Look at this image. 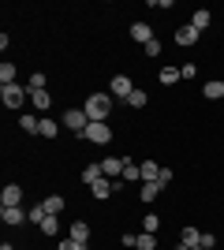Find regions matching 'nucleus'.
Here are the masks:
<instances>
[{"label": "nucleus", "instance_id": "obj_17", "mask_svg": "<svg viewBox=\"0 0 224 250\" xmlns=\"http://www.w3.org/2000/svg\"><path fill=\"white\" fill-rule=\"evenodd\" d=\"M38 135H41V138H56V135H60V124H56V120H49V116H41Z\"/></svg>", "mask_w": 224, "mask_h": 250}, {"label": "nucleus", "instance_id": "obj_4", "mask_svg": "<svg viewBox=\"0 0 224 250\" xmlns=\"http://www.w3.org/2000/svg\"><path fill=\"white\" fill-rule=\"evenodd\" d=\"M139 86L131 83V75H112V83H108V97H120V101H127Z\"/></svg>", "mask_w": 224, "mask_h": 250}, {"label": "nucleus", "instance_id": "obj_38", "mask_svg": "<svg viewBox=\"0 0 224 250\" xmlns=\"http://www.w3.org/2000/svg\"><path fill=\"white\" fill-rule=\"evenodd\" d=\"M187 250H202V247H187Z\"/></svg>", "mask_w": 224, "mask_h": 250}, {"label": "nucleus", "instance_id": "obj_33", "mask_svg": "<svg viewBox=\"0 0 224 250\" xmlns=\"http://www.w3.org/2000/svg\"><path fill=\"white\" fill-rule=\"evenodd\" d=\"M142 49H146V56H153V60H157V56H161V42H157V38H153V42H149V45H142Z\"/></svg>", "mask_w": 224, "mask_h": 250}, {"label": "nucleus", "instance_id": "obj_30", "mask_svg": "<svg viewBox=\"0 0 224 250\" xmlns=\"http://www.w3.org/2000/svg\"><path fill=\"white\" fill-rule=\"evenodd\" d=\"M146 101H149V97H146V90H135V94L127 97V104H131V108H142Z\"/></svg>", "mask_w": 224, "mask_h": 250}, {"label": "nucleus", "instance_id": "obj_21", "mask_svg": "<svg viewBox=\"0 0 224 250\" xmlns=\"http://www.w3.org/2000/svg\"><path fill=\"white\" fill-rule=\"evenodd\" d=\"M202 94L209 97V101H221V97H224V83H221V79H213V83H205V86H202Z\"/></svg>", "mask_w": 224, "mask_h": 250}, {"label": "nucleus", "instance_id": "obj_1", "mask_svg": "<svg viewBox=\"0 0 224 250\" xmlns=\"http://www.w3.org/2000/svg\"><path fill=\"white\" fill-rule=\"evenodd\" d=\"M82 112L90 116V124H105L108 112H112V97L108 94H90L82 101Z\"/></svg>", "mask_w": 224, "mask_h": 250}, {"label": "nucleus", "instance_id": "obj_16", "mask_svg": "<svg viewBox=\"0 0 224 250\" xmlns=\"http://www.w3.org/2000/svg\"><path fill=\"white\" fill-rule=\"evenodd\" d=\"M30 104L38 108V112H49V104H53V97H49V90H34L30 94Z\"/></svg>", "mask_w": 224, "mask_h": 250}, {"label": "nucleus", "instance_id": "obj_10", "mask_svg": "<svg viewBox=\"0 0 224 250\" xmlns=\"http://www.w3.org/2000/svg\"><path fill=\"white\" fill-rule=\"evenodd\" d=\"M19 202H22V187L8 183V187L0 190V206H19Z\"/></svg>", "mask_w": 224, "mask_h": 250}, {"label": "nucleus", "instance_id": "obj_14", "mask_svg": "<svg viewBox=\"0 0 224 250\" xmlns=\"http://www.w3.org/2000/svg\"><path fill=\"white\" fill-rule=\"evenodd\" d=\"M41 206H45V213H49V217H60V213H64V198H60V194L41 198Z\"/></svg>", "mask_w": 224, "mask_h": 250}, {"label": "nucleus", "instance_id": "obj_36", "mask_svg": "<svg viewBox=\"0 0 224 250\" xmlns=\"http://www.w3.org/2000/svg\"><path fill=\"white\" fill-rule=\"evenodd\" d=\"M157 179L164 183V187H168V183H172V168H164V165H161V176H157Z\"/></svg>", "mask_w": 224, "mask_h": 250}, {"label": "nucleus", "instance_id": "obj_24", "mask_svg": "<svg viewBox=\"0 0 224 250\" xmlns=\"http://www.w3.org/2000/svg\"><path fill=\"white\" fill-rule=\"evenodd\" d=\"M161 176V165L157 161H142V183H153Z\"/></svg>", "mask_w": 224, "mask_h": 250}, {"label": "nucleus", "instance_id": "obj_2", "mask_svg": "<svg viewBox=\"0 0 224 250\" xmlns=\"http://www.w3.org/2000/svg\"><path fill=\"white\" fill-rule=\"evenodd\" d=\"M0 101H4V108H11V112H19L22 104L30 101V90H26V86H0Z\"/></svg>", "mask_w": 224, "mask_h": 250}, {"label": "nucleus", "instance_id": "obj_5", "mask_svg": "<svg viewBox=\"0 0 224 250\" xmlns=\"http://www.w3.org/2000/svg\"><path fill=\"white\" fill-rule=\"evenodd\" d=\"M0 220H4L8 228H15V224H22V220H30V209H22V206H0Z\"/></svg>", "mask_w": 224, "mask_h": 250}, {"label": "nucleus", "instance_id": "obj_6", "mask_svg": "<svg viewBox=\"0 0 224 250\" xmlns=\"http://www.w3.org/2000/svg\"><path fill=\"white\" fill-rule=\"evenodd\" d=\"M82 138H90V142H97V146H108V142H112V131H108V124H90Z\"/></svg>", "mask_w": 224, "mask_h": 250}, {"label": "nucleus", "instance_id": "obj_28", "mask_svg": "<svg viewBox=\"0 0 224 250\" xmlns=\"http://www.w3.org/2000/svg\"><path fill=\"white\" fill-rule=\"evenodd\" d=\"M26 90H30V94H34V90H45V71H34L30 83H26Z\"/></svg>", "mask_w": 224, "mask_h": 250}, {"label": "nucleus", "instance_id": "obj_18", "mask_svg": "<svg viewBox=\"0 0 224 250\" xmlns=\"http://www.w3.org/2000/svg\"><path fill=\"white\" fill-rule=\"evenodd\" d=\"M123 183H142V165H135V161H127V165H123Z\"/></svg>", "mask_w": 224, "mask_h": 250}, {"label": "nucleus", "instance_id": "obj_31", "mask_svg": "<svg viewBox=\"0 0 224 250\" xmlns=\"http://www.w3.org/2000/svg\"><path fill=\"white\" fill-rule=\"evenodd\" d=\"M56 250H86V243H79V239L67 235V239H60V247H56Z\"/></svg>", "mask_w": 224, "mask_h": 250}, {"label": "nucleus", "instance_id": "obj_32", "mask_svg": "<svg viewBox=\"0 0 224 250\" xmlns=\"http://www.w3.org/2000/svg\"><path fill=\"white\" fill-rule=\"evenodd\" d=\"M120 243H123L127 250H135V247H139V235H135V231H123V239H120Z\"/></svg>", "mask_w": 224, "mask_h": 250}, {"label": "nucleus", "instance_id": "obj_23", "mask_svg": "<svg viewBox=\"0 0 224 250\" xmlns=\"http://www.w3.org/2000/svg\"><path fill=\"white\" fill-rule=\"evenodd\" d=\"M180 243H183V247H198V243H202V231L187 224V228H183V235H180Z\"/></svg>", "mask_w": 224, "mask_h": 250}, {"label": "nucleus", "instance_id": "obj_37", "mask_svg": "<svg viewBox=\"0 0 224 250\" xmlns=\"http://www.w3.org/2000/svg\"><path fill=\"white\" fill-rule=\"evenodd\" d=\"M0 250H19V247H0Z\"/></svg>", "mask_w": 224, "mask_h": 250}, {"label": "nucleus", "instance_id": "obj_15", "mask_svg": "<svg viewBox=\"0 0 224 250\" xmlns=\"http://www.w3.org/2000/svg\"><path fill=\"white\" fill-rule=\"evenodd\" d=\"M67 235L79 239V243H90V224H86V220H75L71 228H67Z\"/></svg>", "mask_w": 224, "mask_h": 250}, {"label": "nucleus", "instance_id": "obj_8", "mask_svg": "<svg viewBox=\"0 0 224 250\" xmlns=\"http://www.w3.org/2000/svg\"><path fill=\"white\" fill-rule=\"evenodd\" d=\"M198 38H202V30H194L191 22L176 30V45H183V49H191V45H198Z\"/></svg>", "mask_w": 224, "mask_h": 250}, {"label": "nucleus", "instance_id": "obj_34", "mask_svg": "<svg viewBox=\"0 0 224 250\" xmlns=\"http://www.w3.org/2000/svg\"><path fill=\"white\" fill-rule=\"evenodd\" d=\"M180 75H183V79H187V83H191L194 75H198V67H194V63H183V67H180Z\"/></svg>", "mask_w": 224, "mask_h": 250}, {"label": "nucleus", "instance_id": "obj_20", "mask_svg": "<svg viewBox=\"0 0 224 250\" xmlns=\"http://www.w3.org/2000/svg\"><path fill=\"white\" fill-rule=\"evenodd\" d=\"M157 79H161V86H176V83L183 79V75H180V67H161V71H157Z\"/></svg>", "mask_w": 224, "mask_h": 250}, {"label": "nucleus", "instance_id": "obj_11", "mask_svg": "<svg viewBox=\"0 0 224 250\" xmlns=\"http://www.w3.org/2000/svg\"><path fill=\"white\" fill-rule=\"evenodd\" d=\"M161 190H164V183H161V179H153V183H142L139 198H142V202L149 206V202H157V194H161Z\"/></svg>", "mask_w": 224, "mask_h": 250}, {"label": "nucleus", "instance_id": "obj_9", "mask_svg": "<svg viewBox=\"0 0 224 250\" xmlns=\"http://www.w3.org/2000/svg\"><path fill=\"white\" fill-rule=\"evenodd\" d=\"M112 190H116V179H105V176H101L94 187H90V194H94L97 202H105V198H112Z\"/></svg>", "mask_w": 224, "mask_h": 250}, {"label": "nucleus", "instance_id": "obj_19", "mask_svg": "<svg viewBox=\"0 0 224 250\" xmlns=\"http://www.w3.org/2000/svg\"><path fill=\"white\" fill-rule=\"evenodd\" d=\"M209 22H213V11H205V8H198V11L191 15V26H194V30H205Z\"/></svg>", "mask_w": 224, "mask_h": 250}, {"label": "nucleus", "instance_id": "obj_27", "mask_svg": "<svg viewBox=\"0 0 224 250\" xmlns=\"http://www.w3.org/2000/svg\"><path fill=\"white\" fill-rule=\"evenodd\" d=\"M135 250H157V235L142 231V235H139V247H135Z\"/></svg>", "mask_w": 224, "mask_h": 250}, {"label": "nucleus", "instance_id": "obj_3", "mask_svg": "<svg viewBox=\"0 0 224 250\" xmlns=\"http://www.w3.org/2000/svg\"><path fill=\"white\" fill-rule=\"evenodd\" d=\"M60 124H64L67 131H75V135L82 138V135H86V127H90V116H86L82 108H67V112L60 116Z\"/></svg>", "mask_w": 224, "mask_h": 250}, {"label": "nucleus", "instance_id": "obj_26", "mask_svg": "<svg viewBox=\"0 0 224 250\" xmlns=\"http://www.w3.org/2000/svg\"><path fill=\"white\" fill-rule=\"evenodd\" d=\"M38 228H41V235H56V231H60V217H45Z\"/></svg>", "mask_w": 224, "mask_h": 250}, {"label": "nucleus", "instance_id": "obj_13", "mask_svg": "<svg viewBox=\"0 0 224 250\" xmlns=\"http://www.w3.org/2000/svg\"><path fill=\"white\" fill-rule=\"evenodd\" d=\"M97 179H101V161H90V165L82 168V183H86V187H94Z\"/></svg>", "mask_w": 224, "mask_h": 250}, {"label": "nucleus", "instance_id": "obj_29", "mask_svg": "<svg viewBox=\"0 0 224 250\" xmlns=\"http://www.w3.org/2000/svg\"><path fill=\"white\" fill-rule=\"evenodd\" d=\"M157 228H161V220L149 213V217H142V231H149V235H157Z\"/></svg>", "mask_w": 224, "mask_h": 250}, {"label": "nucleus", "instance_id": "obj_7", "mask_svg": "<svg viewBox=\"0 0 224 250\" xmlns=\"http://www.w3.org/2000/svg\"><path fill=\"white\" fill-rule=\"evenodd\" d=\"M123 165H127L123 157H105V161H101V176L105 179H120L123 176Z\"/></svg>", "mask_w": 224, "mask_h": 250}, {"label": "nucleus", "instance_id": "obj_35", "mask_svg": "<svg viewBox=\"0 0 224 250\" xmlns=\"http://www.w3.org/2000/svg\"><path fill=\"white\" fill-rule=\"evenodd\" d=\"M198 247H202V250H213V247H217V235H209V231H205V235H202V243H198Z\"/></svg>", "mask_w": 224, "mask_h": 250}, {"label": "nucleus", "instance_id": "obj_25", "mask_svg": "<svg viewBox=\"0 0 224 250\" xmlns=\"http://www.w3.org/2000/svg\"><path fill=\"white\" fill-rule=\"evenodd\" d=\"M38 124H41V120H38L34 112H22L19 116V127H22V131H30V135H38Z\"/></svg>", "mask_w": 224, "mask_h": 250}, {"label": "nucleus", "instance_id": "obj_12", "mask_svg": "<svg viewBox=\"0 0 224 250\" xmlns=\"http://www.w3.org/2000/svg\"><path fill=\"white\" fill-rule=\"evenodd\" d=\"M131 42H142V45L153 42V30H149V22H135V26H131Z\"/></svg>", "mask_w": 224, "mask_h": 250}, {"label": "nucleus", "instance_id": "obj_22", "mask_svg": "<svg viewBox=\"0 0 224 250\" xmlns=\"http://www.w3.org/2000/svg\"><path fill=\"white\" fill-rule=\"evenodd\" d=\"M0 86H15V63L11 60L0 63Z\"/></svg>", "mask_w": 224, "mask_h": 250}]
</instances>
